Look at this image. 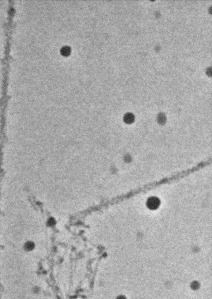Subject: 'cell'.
Masks as SVG:
<instances>
[{"label":"cell","instance_id":"1","mask_svg":"<svg viewBox=\"0 0 212 299\" xmlns=\"http://www.w3.org/2000/svg\"><path fill=\"white\" fill-rule=\"evenodd\" d=\"M160 205V200L158 198L155 197H152L149 198L147 201V206L150 209H156Z\"/></svg>","mask_w":212,"mask_h":299}]
</instances>
